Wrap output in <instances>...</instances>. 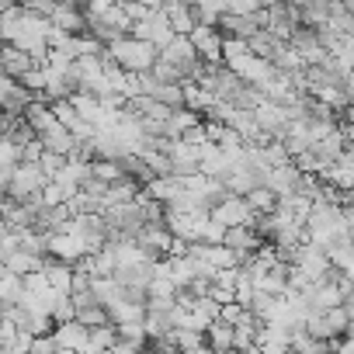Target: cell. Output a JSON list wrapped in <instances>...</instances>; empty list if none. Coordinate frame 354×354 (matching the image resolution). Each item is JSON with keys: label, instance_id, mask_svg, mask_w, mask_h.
Wrapping results in <instances>:
<instances>
[{"label": "cell", "instance_id": "cell-1", "mask_svg": "<svg viewBox=\"0 0 354 354\" xmlns=\"http://www.w3.org/2000/svg\"><path fill=\"white\" fill-rule=\"evenodd\" d=\"M104 56L118 70H125V73H149L153 63H156V49L149 42H136L129 35L118 39V42H111V46H104Z\"/></svg>", "mask_w": 354, "mask_h": 354}, {"label": "cell", "instance_id": "cell-2", "mask_svg": "<svg viewBox=\"0 0 354 354\" xmlns=\"http://www.w3.org/2000/svg\"><path fill=\"white\" fill-rule=\"evenodd\" d=\"M195 49V56L205 63V66H223V35L219 28H205V25H195L188 35H185Z\"/></svg>", "mask_w": 354, "mask_h": 354}, {"label": "cell", "instance_id": "cell-3", "mask_svg": "<svg viewBox=\"0 0 354 354\" xmlns=\"http://www.w3.org/2000/svg\"><path fill=\"white\" fill-rule=\"evenodd\" d=\"M46 188V177L39 174V167H25V163H18L15 170H11V177H8V198L11 202H25V198H32V195H39Z\"/></svg>", "mask_w": 354, "mask_h": 354}, {"label": "cell", "instance_id": "cell-4", "mask_svg": "<svg viewBox=\"0 0 354 354\" xmlns=\"http://www.w3.org/2000/svg\"><path fill=\"white\" fill-rule=\"evenodd\" d=\"M209 219L219 223L223 230H236V226H250V230H254V223H257V216L250 212V205H247L243 198H230V195H226L219 205H212Z\"/></svg>", "mask_w": 354, "mask_h": 354}, {"label": "cell", "instance_id": "cell-5", "mask_svg": "<svg viewBox=\"0 0 354 354\" xmlns=\"http://www.w3.org/2000/svg\"><path fill=\"white\" fill-rule=\"evenodd\" d=\"M46 254L53 257V261H59V264H77L80 257H87L91 250L84 247V240H77V236H70V233H53V236H46Z\"/></svg>", "mask_w": 354, "mask_h": 354}, {"label": "cell", "instance_id": "cell-6", "mask_svg": "<svg viewBox=\"0 0 354 354\" xmlns=\"http://www.w3.org/2000/svg\"><path fill=\"white\" fill-rule=\"evenodd\" d=\"M302 302L309 306V313H330V309L344 306V295H340L337 281H319V285H309L302 292Z\"/></svg>", "mask_w": 354, "mask_h": 354}, {"label": "cell", "instance_id": "cell-7", "mask_svg": "<svg viewBox=\"0 0 354 354\" xmlns=\"http://www.w3.org/2000/svg\"><path fill=\"white\" fill-rule=\"evenodd\" d=\"M254 125H257V129H261L268 139H281V136H285V129H288L285 108H278V104L264 101V104L254 111Z\"/></svg>", "mask_w": 354, "mask_h": 354}, {"label": "cell", "instance_id": "cell-8", "mask_svg": "<svg viewBox=\"0 0 354 354\" xmlns=\"http://www.w3.org/2000/svg\"><path fill=\"white\" fill-rule=\"evenodd\" d=\"M261 243H264V240H261V236H257L250 226L226 230V236H223V247H226V250H233V254L240 257V264H243V261H247V257H250V254L261 247Z\"/></svg>", "mask_w": 354, "mask_h": 354}, {"label": "cell", "instance_id": "cell-9", "mask_svg": "<svg viewBox=\"0 0 354 354\" xmlns=\"http://www.w3.org/2000/svg\"><path fill=\"white\" fill-rule=\"evenodd\" d=\"M299 170L288 163V167H274L268 177H264V188L274 195V198H288V195H295V188H299Z\"/></svg>", "mask_w": 354, "mask_h": 354}, {"label": "cell", "instance_id": "cell-10", "mask_svg": "<svg viewBox=\"0 0 354 354\" xmlns=\"http://www.w3.org/2000/svg\"><path fill=\"white\" fill-rule=\"evenodd\" d=\"M87 337H91V330H84L77 319L59 323V326L53 330V340H56L59 351H77V354H84V351H87Z\"/></svg>", "mask_w": 354, "mask_h": 354}, {"label": "cell", "instance_id": "cell-11", "mask_svg": "<svg viewBox=\"0 0 354 354\" xmlns=\"http://www.w3.org/2000/svg\"><path fill=\"white\" fill-rule=\"evenodd\" d=\"M49 25L59 28L63 35H84V32H87V25H84V11H77L73 4H56Z\"/></svg>", "mask_w": 354, "mask_h": 354}, {"label": "cell", "instance_id": "cell-12", "mask_svg": "<svg viewBox=\"0 0 354 354\" xmlns=\"http://www.w3.org/2000/svg\"><path fill=\"white\" fill-rule=\"evenodd\" d=\"M39 274L46 278V285H49L56 295H70V278H73V268H70V264H59V261L46 257Z\"/></svg>", "mask_w": 354, "mask_h": 354}, {"label": "cell", "instance_id": "cell-13", "mask_svg": "<svg viewBox=\"0 0 354 354\" xmlns=\"http://www.w3.org/2000/svg\"><path fill=\"white\" fill-rule=\"evenodd\" d=\"M35 139L42 142V149H49V153H59V156H70V153H73V146H77V142H73V136H70L63 125H56V122H53L46 132H39Z\"/></svg>", "mask_w": 354, "mask_h": 354}, {"label": "cell", "instance_id": "cell-14", "mask_svg": "<svg viewBox=\"0 0 354 354\" xmlns=\"http://www.w3.org/2000/svg\"><path fill=\"white\" fill-rule=\"evenodd\" d=\"M108 313V323L111 326H125V323H142V316H146V302H132V299H122V302H115L111 309H104Z\"/></svg>", "mask_w": 354, "mask_h": 354}, {"label": "cell", "instance_id": "cell-15", "mask_svg": "<svg viewBox=\"0 0 354 354\" xmlns=\"http://www.w3.org/2000/svg\"><path fill=\"white\" fill-rule=\"evenodd\" d=\"M160 15L167 18V25H170L174 35H188V32L195 28V21H192V4H160Z\"/></svg>", "mask_w": 354, "mask_h": 354}, {"label": "cell", "instance_id": "cell-16", "mask_svg": "<svg viewBox=\"0 0 354 354\" xmlns=\"http://www.w3.org/2000/svg\"><path fill=\"white\" fill-rule=\"evenodd\" d=\"M4 271L15 274V278H28V274H39L42 271V261L32 257V254H25V250H11V254H4Z\"/></svg>", "mask_w": 354, "mask_h": 354}, {"label": "cell", "instance_id": "cell-17", "mask_svg": "<svg viewBox=\"0 0 354 354\" xmlns=\"http://www.w3.org/2000/svg\"><path fill=\"white\" fill-rule=\"evenodd\" d=\"M198 122H202V118L192 115V111H185V108H181V111H170L167 122H163V139H167V142H170V139H181V136H185L188 129H195Z\"/></svg>", "mask_w": 354, "mask_h": 354}, {"label": "cell", "instance_id": "cell-18", "mask_svg": "<svg viewBox=\"0 0 354 354\" xmlns=\"http://www.w3.org/2000/svg\"><path fill=\"white\" fill-rule=\"evenodd\" d=\"M205 347L212 351V354H230L233 351V326H226V323H209V330H205Z\"/></svg>", "mask_w": 354, "mask_h": 354}, {"label": "cell", "instance_id": "cell-19", "mask_svg": "<svg viewBox=\"0 0 354 354\" xmlns=\"http://www.w3.org/2000/svg\"><path fill=\"white\" fill-rule=\"evenodd\" d=\"M122 177H125V174H122V167H118L115 160H91V181L111 188V185L122 181Z\"/></svg>", "mask_w": 354, "mask_h": 354}, {"label": "cell", "instance_id": "cell-20", "mask_svg": "<svg viewBox=\"0 0 354 354\" xmlns=\"http://www.w3.org/2000/svg\"><path fill=\"white\" fill-rule=\"evenodd\" d=\"M115 344H118V333H115V326L108 323V326L91 330V337H87V351H84V354H104V351H111Z\"/></svg>", "mask_w": 354, "mask_h": 354}, {"label": "cell", "instance_id": "cell-21", "mask_svg": "<svg viewBox=\"0 0 354 354\" xmlns=\"http://www.w3.org/2000/svg\"><path fill=\"white\" fill-rule=\"evenodd\" d=\"M170 340L177 354H198L205 347V333H195V330H174Z\"/></svg>", "mask_w": 354, "mask_h": 354}, {"label": "cell", "instance_id": "cell-22", "mask_svg": "<svg viewBox=\"0 0 354 354\" xmlns=\"http://www.w3.org/2000/svg\"><path fill=\"white\" fill-rule=\"evenodd\" d=\"M153 101H156L160 108H167V111H181V108H185L181 84H160V87H156V94H153Z\"/></svg>", "mask_w": 354, "mask_h": 354}, {"label": "cell", "instance_id": "cell-23", "mask_svg": "<svg viewBox=\"0 0 354 354\" xmlns=\"http://www.w3.org/2000/svg\"><path fill=\"white\" fill-rule=\"evenodd\" d=\"M326 261L337 274H347L351 278V240H337L330 250H326Z\"/></svg>", "mask_w": 354, "mask_h": 354}, {"label": "cell", "instance_id": "cell-24", "mask_svg": "<svg viewBox=\"0 0 354 354\" xmlns=\"http://www.w3.org/2000/svg\"><path fill=\"white\" fill-rule=\"evenodd\" d=\"M243 202L250 205V212H254V216H271V212H274V205H278V198H274L268 188H254Z\"/></svg>", "mask_w": 354, "mask_h": 354}, {"label": "cell", "instance_id": "cell-25", "mask_svg": "<svg viewBox=\"0 0 354 354\" xmlns=\"http://www.w3.org/2000/svg\"><path fill=\"white\" fill-rule=\"evenodd\" d=\"M39 174L46 177V185L49 181H56V177H59V170L66 167V156H59V153H49V149H42V156H39Z\"/></svg>", "mask_w": 354, "mask_h": 354}, {"label": "cell", "instance_id": "cell-26", "mask_svg": "<svg viewBox=\"0 0 354 354\" xmlns=\"http://www.w3.org/2000/svg\"><path fill=\"white\" fill-rule=\"evenodd\" d=\"M115 333H118V344H129V347H136V351H142V347H146V330H142V323L115 326Z\"/></svg>", "mask_w": 354, "mask_h": 354}, {"label": "cell", "instance_id": "cell-27", "mask_svg": "<svg viewBox=\"0 0 354 354\" xmlns=\"http://www.w3.org/2000/svg\"><path fill=\"white\" fill-rule=\"evenodd\" d=\"M18 299H21V278L4 274L0 278V306H18Z\"/></svg>", "mask_w": 354, "mask_h": 354}, {"label": "cell", "instance_id": "cell-28", "mask_svg": "<svg viewBox=\"0 0 354 354\" xmlns=\"http://www.w3.org/2000/svg\"><path fill=\"white\" fill-rule=\"evenodd\" d=\"M49 319H53V326H59V323H70V319H73L70 295H56V299L49 302Z\"/></svg>", "mask_w": 354, "mask_h": 354}, {"label": "cell", "instance_id": "cell-29", "mask_svg": "<svg viewBox=\"0 0 354 354\" xmlns=\"http://www.w3.org/2000/svg\"><path fill=\"white\" fill-rule=\"evenodd\" d=\"M84 330H97V326H108V313L101 309V306H91V309H84V313H77L73 316Z\"/></svg>", "mask_w": 354, "mask_h": 354}, {"label": "cell", "instance_id": "cell-30", "mask_svg": "<svg viewBox=\"0 0 354 354\" xmlns=\"http://www.w3.org/2000/svg\"><path fill=\"white\" fill-rule=\"evenodd\" d=\"M264 4H257V0H236V4H223V15L226 18H254Z\"/></svg>", "mask_w": 354, "mask_h": 354}, {"label": "cell", "instance_id": "cell-31", "mask_svg": "<svg viewBox=\"0 0 354 354\" xmlns=\"http://www.w3.org/2000/svg\"><path fill=\"white\" fill-rule=\"evenodd\" d=\"M21 163V149L11 139H0V170H15Z\"/></svg>", "mask_w": 354, "mask_h": 354}, {"label": "cell", "instance_id": "cell-32", "mask_svg": "<svg viewBox=\"0 0 354 354\" xmlns=\"http://www.w3.org/2000/svg\"><path fill=\"white\" fill-rule=\"evenodd\" d=\"M243 316H247V309H243V306H236V302L219 306V323H226V326H236Z\"/></svg>", "mask_w": 354, "mask_h": 354}, {"label": "cell", "instance_id": "cell-33", "mask_svg": "<svg viewBox=\"0 0 354 354\" xmlns=\"http://www.w3.org/2000/svg\"><path fill=\"white\" fill-rule=\"evenodd\" d=\"M28 347H32V337H28V333H15V337L4 344V354H28Z\"/></svg>", "mask_w": 354, "mask_h": 354}, {"label": "cell", "instance_id": "cell-34", "mask_svg": "<svg viewBox=\"0 0 354 354\" xmlns=\"http://www.w3.org/2000/svg\"><path fill=\"white\" fill-rule=\"evenodd\" d=\"M59 347H56V340H53V333H46V337H32V347H28V354H56Z\"/></svg>", "mask_w": 354, "mask_h": 354}, {"label": "cell", "instance_id": "cell-35", "mask_svg": "<svg viewBox=\"0 0 354 354\" xmlns=\"http://www.w3.org/2000/svg\"><path fill=\"white\" fill-rule=\"evenodd\" d=\"M198 354H212V351H209V347H202V351H198Z\"/></svg>", "mask_w": 354, "mask_h": 354}, {"label": "cell", "instance_id": "cell-36", "mask_svg": "<svg viewBox=\"0 0 354 354\" xmlns=\"http://www.w3.org/2000/svg\"><path fill=\"white\" fill-rule=\"evenodd\" d=\"M56 354H77V351H56Z\"/></svg>", "mask_w": 354, "mask_h": 354}, {"label": "cell", "instance_id": "cell-37", "mask_svg": "<svg viewBox=\"0 0 354 354\" xmlns=\"http://www.w3.org/2000/svg\"><path fill=\"white\" fill-rule=\"evenodd\" d=\"M146 354H156V351H146Z\"/></svg>", "mask_w": 354, "mask_h": 354}, {"label": "cell", "instance_id": "cell-38", "mask_svg": "<svg viewBox=\"0 0 354 354\" xmlns=\"http://www.w3.org/2000/svg\"><path fill=\"white\" fill-rule=\"evenodd\" d=\"M285 354H295V351H285Z\"/></svg>", "mask_w": 354, "mask_h": 354}]
</instances>
